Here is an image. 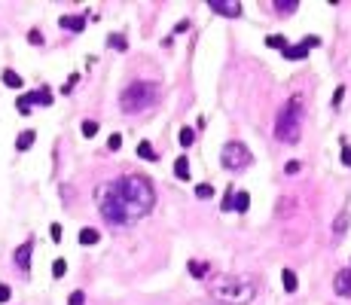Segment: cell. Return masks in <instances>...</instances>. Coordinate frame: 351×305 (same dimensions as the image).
I'll use <instances>...</instances> for the list:
<instances>
[{"mask_svg": "<svg viewBox=\"0 0 351 305\" xmlns=\"http://www.w3.org/2000/svg\"><path fill=\"white\" fill-rule=\"evenodd\" d=\"M113 192H116V199H119L128 223L138 220V217H144V214H150L156 208V189L141 174H128V177L113 180Z\"/></svg>", "mask_w": 351, "mask_h": 305, "instance_id": "1", "label": "cell"}, {"mask_svg": "<svg viewBox=\"0 0 351 305\" xmlns=\"http://www.w3.org/2000/svg\"><path fill=\"white\" fill-rule=\"evenodd\" d=\"M211 296L223 305H248V302H254V296H257V284L251 278L223 275V278L211 281Z\"/></svg>", "mask_w": 351, "mask_h": 305, "instance_id": "2", "label": "cell"}, {"mask_svg": "<svg viewBox=\"0 0 351 305\" xmlns=\"http://www.w3.org/2000/svg\"><path fill=\"white\" fill-rule=\"evenodd\" d=\"M306 101L303 95H293L281 110H278V119H275V137L284 141V144H296L300 134H303V119H306Z\"/></svg>", "mask_w": 351, "mask_h": 305, "instance_id": "3", "label": "cell"}, {"mask_svg": "<svg viewBox=\"0 0 351 305\" xmlns=\"http://www.w3.org/2000/svg\"><path fill=\"white\" fill-rule=\"evenodd\" d=\"M153 101H156V82H131V86H125L122 95H119V107H122L125 113L147 110Z\"/></svg>", "mask_w": 351, "mask_h": 305, "instance_id": "4", "label": "cell"}, {"mask_svg": "<svg viewBox=\"0 0 351 305\" xmlns=\"http://www.w3.org/2000/svg\"><path fill=\"white\" fill-rule=\"evenodd\" d=\"M95 199H98V211H101V217H104L110 226H125V223H128V220H125V211H122V205H119V199H116V192H113V183L98 186Z\"/></svg>", "mask_w": 351, "mask_h": 305, "instance_id": "5", "label": "cell"}, {"mask_svg": "<svg viewBox=\"0 0 351 305\" xmlns=\"http://www.w3.org/2000/svg\"><path fill=\"white\" fill-rule=\"evenodd\" d=\"M251 150L241 144V141H229L223 150H220V162H223V168L226 171H241V168H248L251 165Z\"/></svg>", "mask_w": 351, "mask_h": 305, "instance_id": "6", "label": "cell"}, {"mask_svg": "<svg viewBox=\"0 0 351 305\" xmlns=\"http://www.w3.org/2000/svg\"><path fill=\"white\" fill-rule=\"evenodd\" d=\"M315 46H321V37H306V40H303V43H296V46H290V43H287L281 52H284V58H287V61H303V58L309 55V49H315Z\"/></svg>", "mask_w": 351, "mask_h": 305, "instance_id": "7", "label": "cell"}, {"mask_svg": "<svg viewBox=\"0 0 351 305\" xmlns=\"http://www.w3.org/2000/svg\"><path fill=\"white\" fill-rule=\"evenodd\" d=\"M208 9L217 12V15H226V18L241 15V3H235V0H208Z\"/></svg>", "mask_w": 351, "mask_h": 305, "instance_id": "8", "label": "cell"}, {"mask_svg": "<svg viewBox=\"0 0 351 305\" xmlns=\"http://www.w3.org/2000/svg\"><path fill=\"white\" fill-rule=\"evenodd\" d=\"M31 254H34V241H31V238H28L24 244H18V247H15L12 260H15V266H18L21 272H28V269H31Z\"/></svg>", "mask_w": 351, "mask_h": 305, "instance_id": "9", "label": "cell"}, {"mask_svg": "<svg viewBox=\"0 0 351 305\" xmlns=\"http://www.w3.org/2000/svg\"><path fill=\"white\" fill-rule=\"evenodd\" d=\"M333 290H336V296H351V269H339L336 272Z\"/></svg>", "mask_w": 351, "mask_h": 305, "instance_id": "10", "label": "cell"}, {"mask_svg": "<svg viewBox=\"0 0 351 305\" xmlns=\"http://www.w3.org/2000/svg\"><path fill=\"white\" fill-rule=\"evenodd\" d=\"M348 226H351V211L345 208V211H339V217L333 220V241H339V238L348 232Z\"/></svg>", "mask_w": 351, "mask_h": 305, "instance_id": "11", "label": "cell"}, {"mask_svg": "<svg viewBox=\"0 0 351 305\" xmlns=\"http://www.w3.org/2000/svg\"><path fill=\"white\" fill-rule=\"evenodd\" d=\"M58 24H61L64 31L83 34V27H86V15H61V18H58Z\"/></svg>", "mask_w": 351, "mask_h": 305, "instance_id": "12", "label": "cell"}, {"mask_svg": "<svg viewBox=\"0 0 351 305\" xmlns=\"http://www.w3.org/2000/svg\"><path fill=\"white\" fill-rule=\"evenodd\" d=\"M34 141H37V131H18V137H15V150L18 153H24V150H31L34 147Z\"/></svg>", "mask_w": 351, "mask_h": 305, "instance_id": "13", "label": "cell"}, {"mask_svg": "<svg viewBox=\"0 0 351 305\" xmlns=\"http://www.w3.org/2000/svg\"><path fill=\"white\" fill-rule=\"evenodd\" d=\"M174 177H177V180H190V159H186V156L174 159Z\"/></svg>", "mask_w": 351, "mask_h": 305, "instance_id": "14", "label": "cell"}, {"mask_svg": "<svg viewBox=\"0 0 351 305\" xmlns=\"http://www.w3.org/2000/svg\"><path fill=\"white\" fill-rule=\"evenodd\" d=\"M98 238H101V232H98V229H92V226H86V229H79V244H86V247H92V244H98Z\"/></svg>", "mask_w": 351, "mask_h": 305, "instance_id": "15", "label": "cell"}, {"mask_svg": "<svg viewBox=\"0 0 351 305\" xmlns=\"http://www.w3.org/2000/svg\"><path fill=\"white\" fill-rule=\"evenodd\" d=\"M281 284H284V290H287V293H296V287H300L296 272H293V269H284V272H281Z\"/></svg>", "mask_w": 351, "mask_h": 305, "instance_id": "16", "label": "cell"}, {"mask_svg": "<svg viewBox=\"0 0 351 305\" xmlns=\"http://www.w3.org/2000/svg\"><path fill=\"white\" fill-rule=\"evenodd\" d=\"M300 9V0H275V12L278 15H290Z\"/></svg>", "mask_w": 351, "mask_h": 305, "instance_id": "17", "label": "cell"}, {"mask_svg": "<svg viewBox=\"0 0 351 305\" xmlns=\"http://www.w3.org/2000/svg\"><path fill=\"white\" fill-rule=\"evenodd\" d=\"M0 79H3V86H9V89H21V86H24V82H21V76H18L15 70H9V67L0 73Z\"/></svg>", "mask_w": 351, "mask_h": 305, "instance_id": "18", "label": "cell"}, {"mask_svg": "<svg viewBox=\"0 0 351 305\" xmlns=\"http://www.w3.org/2000/svg\"><path fill=\"white\" fill-rule=\"evenodd\" d=\"M31 101H34V104H43V107H49V104H52V92H49V89L43 86V89L31 92Z\"/></svg>", "mask_w": 351, "mask_h": 305, "instance_id": "19", "label": "cell"}, {"mask_svg": "<svg viewBox=\"0 0 351 305\" xmlns=\"http://www.w3.org/2000/svg\"><path fill=\"white\" fill-rule=\"evenodd\" d=\"M138 156L147 159V162H156V150H153V144H150V141H138Z\"/></svg>", "mask_w": 351, "mask_h": 305, "instance_id": "20", "label": "cell"}, {"mask_svg": "<svg viewBox=\"0 0 351 305\" xmlns=\"http://www.w3.org/2000/svg\"><path fill=\"white\" fill-rule=\"evenodd\" d=\"M248 205H251V196H248V192H235V199H232V211H235V214H245Z\"/></svg>", "mask_w": 351, "mask_h": 305, "instance_id": "21", "label": "cell"}, {"mask_svg": "<svg viewBox=\"0 0 351 305\" xmlns=\"http://www.w3.org/2000/svg\"><path fill=\"white\" fill-rule=\"evenodd\" d=\"M107 46L116 49V52H125V49H128V40H125L122 34H110V37H107Z\"/></svg>", "mask_w": 351, "mask_h": 305, "instance_id": "22", "label": "cell"}, {"mask_svg": "<svg viewBox=\"0 0 351 305\" xmlns=\"http://www.w3.org/2000/svg\"><path fill=\"white\" fill-rule=\"evenodd\" d=\"M31 107H34V101H31V92H28V95H18V101H15V110H18L21 116H28V113H31Z\"/></svg>", "mask_w": 351, "mask_h": 305, "instance_id": "23", "label": "cell"}, {"mask_svg": "<svg viewBox=\"0 0 351 305\" xmlns=\"http://www.w3.org/2000/svg\"><path fill=\"white\" fill-rule=\"evenodd\" d=\"M266 46H272V49H284V46H287V37H281V34H269V37H266Z\"/></svg>", "mask_w": 351, "mask_h": 305, "instance_id": "24", "label": "cell"}, {"mask_svg": "<svg viewBox=\"0 0 351 305\" xmlns=\"http://www.w3.org/2000/svg\"><path fill=\"white\" fill-rule=\"evenodd\" d=\"M177 141H180V144H183V147H190V144H193V141H196V131H193V128H186V125H183V128H180V134H177Z\"/></svg>", "mask_w": 351, "mask_h": 305, "instance_id": "25", "label": "cell"}, {"mask_svg": "<svg viewBox=\"0 0 351 305\" xmlns=\"http://www.w3.org/2000/svg\"><path fill=\"white\" fill-rule=\"evenodd\" d=\"M196 199H214V186L211 183H199L196 186Z\"/></svg>", "mask_w": 351, "mask_h": 305, "instance_id": "26", "label": "cell"}, {"mask_svg": "<svg viewBox=\"0 0 351 305\" xmlns=\"http://www.w3.org/2000/svg\"><path fill=\"white\" fill-rule=\"evenodd\" d=\"M98 134V122L95 119H86L83 122V137H95Z\"/></svg>", "mask_w": 351, "mask_h": 305, "instance_id": "27", "label": "cell"}, {"mask_svg": "<svg viewBox=\"0 0 351 305\" xmlns=\"http://www.w3.org/2000/svg\"><path fill=\"white\" fill-rule=\"evenodd\" d=\"M64 272H67V263H64V260H55V263H52V275H55V278H64Z\"/></svg>", "mask_w": 351, "mask_h": 305, "instance_id": "28", "label": "cell"}, {"mask_svg": "<svg viewBox=\"0 0 351 305\" xmlns=\"http://www.w3.org/2000/svg\"><path fill=\"white\" fill-rule=\"evenodd\" d=\"M232 199H235V186L226 189V196H223V211H232Z\"/></svg>", "mask_w": 351, "mask_h": 305, "instance_id": "29", "label": "cell"}, {"mask_svg": "<svg viewBox=\"0 0 351 305\" xmlns=\"http://www.w3.org/2000/svg\"><path fill=\"white\" fill-rule=\"evenodd\" d=\"M67 305H86V293H83V290H73L70 299H67Z\"/></svg>", "mask_w": 351, "mask_h": 305, "instance_id": "30", "label": "cell"}, {"mask_svg": "<svg viewBox=\"0 0 351 305\" xmlns=\"http://www.w3.org/2000/svg\"><path fill=\"white\" fill-rule=\"evenodd\" d=\"M190 272H193L196 278H202V275L208 272V266H205V263H190Z\"/></svg>", "mask_w": 351, "mask_h": 305, "instance_id": "31", "label": "cell"}, {"mask_svg": "<svg viewBox=\"0 0 351 305\" xmlns=\"http://www.w3.org/2000/svg\"><path fill=\"white\" fill-rule=\"evenodd\" d=\"M107 147H110V150L116 153V150L122 147V134H110V141H107Z\"/></svg>", "mask_w": 351, "mask_h": 305, "instance_id": "32", "label": "cell"}, {"mask_svg": "<svg viewBox=\"0 0 351 305\" xmlns=\"http://www.w3.org/2000/svg\"><path fill=\"white\" fill-rule=\"evenodd\" d=\"M28 40H31V43H34V46H43V34H40V31H37V27H34V31H31V34H28Z\"/></svg>", "mask_w": 351, "mask_h": 305, "instance_id": "33", "label": "cell"}, {"mask_svg": "<svg viewBox=\"0 0 351 305\" xmlns=\"http://www.w3.org/2000/svg\"><path fill=\"white\" fill-rule=\"evenodd\" d=\"M76 79H79V76H76V73H70V76H67V86H61V92H64V95H67V92H73Z\"/></svg>", "mask_w": 351, "mask_h": 305, "instance_id": "34", "label": "cell"}, {"mask_svg": "<svg viewBox=\"0 0 351 305\" xmlns=\"http://www.w3.org/2000/svg\"><path fill=\"white\" fill-rule=\"evenodd\" d=\"M49 238H52V241H61V226H58V223L49 226Z\"/></svg>", "mask_w": 351, "mask_h": 305, "instance_id": "35", "label": "cell"}, {"mask_svg": "<svg viewBox=\"0 0 351 305\" xmlns=\"http://www.w3.org/2000/svg\"><path fill=\"white\" fill-rule=\"evenodd\" d=\"M9 296H12L9 284H0V305H3V302H9Z\"/></svg>", "mask_w": 351, "mask_h": 305, "instance_id": "36", "label": "cell"}, {"mask_svg": "<svg viewBox=\"0 0 351 305\" xmlns=\"http://www.w3.org/2000/svg\"><path fill=\"white\" fill-rule=\"evenodd\" d=\"M342 165H345V168H351V147H348V144L342 147Z\"/></svg>", "mask_w": 351, "mask_h": 305, "instance_id": "37", "label": "cell"}, {"mask_svg": "<svg viewBox=\"0 0 351 305\" xmlns=\"http://www.w3.org/2000/svg\"><path fill=\"white\" fill-rule=\"evenodd\" d=\"M342 95H345V89H342V86H339V89H336V95H333V107H336V104H339V101H342Z\"/></svg>", "mask_w": 351, "mask_h": 305, "instance_id": "38", "label": "cell"}, {"mask_svg": "<svg viewBox=\"0 0 351 305\" xmlns=\"http://www.w3.org/2000/svg\"><path fill=\"white\" fill-rule=\"evenodd\" d=\"M180 31H190V21H177V27H174V34H180Z\"/></svg>", "mask_w": 351, "mask_h": 305, "instance_id": "39", "label": "cell"}, {"mask_svg": "<svg viewBox=\"0 0 351 305\" xmlns=\"http://www.w3.org/2000/svg\"><path fill=\"white\" fill-rule=\"evenodd\" d=\"M300 171V162H287V174H296Z\"/></svg>", "mask_w": 351, "mask_h": 305, "instance_id": "40", "label": "cell"}]
</instances>
